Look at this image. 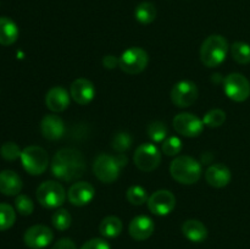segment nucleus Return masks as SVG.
<instances>
[{
	"instance_id": "nucleus-1",
	"label": "nucleus",
	"mask_w": 250,
	"mask_h": 249,
	"mask_svg": "<svg viewBox=\"0 0 250 249\" xmlns=\"http://www.w3.org/2000/svg\"><path fill=\"white\" fill-rule=\"evenodd\" d=\"M87 170L83 154L77 149L63 148L54 155L51 172L61 181H76L82 177Z\"/></svg>"
},
{
	"instance_id": "nucleus-2",
	"label": "nucleus",
	"mask_w": 250,
	"mask_h": 249,
	"mask_svg": "<svg viewBox=\"0 0 250 249\" xmlns=\"http://www.w3.org/2000/svg\"><path fill=\"white\" fill-rule=\"evenodd\" d=\"M229 42L220 34L208 37L200 48V60L207 67H217L226 60Z\"/></svg>"
},
{
	"instance_id": "nucleus-3",
	"label": "nucleus",
	"mask_w": 250,
	"mask_h": 249,
	"mask_svg": "<svg viewBox=\"0 0 250 249\" xmlns=\"http://www.w3.org/2000/svg\"><path fill=\"white\" fill-rule=\"evenodd\" d=\"M170 172L173 180L178 183L194 185L202 176V165L192 156L180 155L171 163Z\"/></svg>"
},
{
	"instance_id": "nucleus-4",
	"label": "nucleus",
	"mask_w": 250,
	"mask_h": 249,
	"mask_svg": "<svg viewBox=\"0 0 250 249\" xmlns=\"http://www.w3.org/2000/svg\"><path fill=\"white\" fill-rule=\"evenodd\" d=\"M21 163L29 175L39 176L48 168V153L38 145H29L22 150Z\"/></svg>"
},
{
	"instance_id": "nucleus-5",
	"label": "nucleus",
	"mask_w": 250,
	"mask_h": 249,
	"mask_svg": "<svg viewBox=\"0 0 250 249\" xmlns=\"http://www.w3.org/2000/svg\"><path fill=\"white\" fill-rule=\"evenodd\" d=\"M149 56L144 49L132 46L122 53L119 59V67L128 75H138L148 66Z\"/></svg>"
},
{
	"instance_id": "nucleus-6",
	"label": "nucleus",
	"mask_w": 250,
	"mask_h": 249,
	"mask_svg": "<svg viewBox=\"0 0 250 249\" xmlns=\"http://www.w3.org/2000/svg\"><path fill=\"white\" fill-rule=\"evenodd\" d=\"M37 199L42 207L55 209L65 203L66 190L60 183L55 181H46L37 189Z\"/></svg>"
},
{
	"instance_id": "nucleus-7",
	"label": "nucleus",
	"mask_w": 250,
	"mask_h": 249,
	"mask_svg": "<svg viewBox=\"0 0 250 249\" xmlns=\"http://www.w3.org/2000/svg\"><path fill=\"white\" fill-rule=\"evenodd\" d=\"M121 166L116 156L109 154H100L93 164V172L95 177L103 183H112L119 178L121 172Z\"/></svg>"
},
{
	"instance_id": "nucleus-8",
	"label": "nucleus",
	"mask_w": 250,
	"mask_h": 249,
	"mask_svg": "<svg viewBox=\"0 0 250 249\" xmlns=\"http://www.w3.org/2000/svg\"><path fill=\"white\" fill-rule=\"evenodd\" d=\"M134 165L144 172H151L161 163V153L153 143H143L136 149L133 156Z\"/></svg>"
},
{
	"instance_id": "nucleus-9",
	"label": "nucleus",
	"mask_w": 250,
	"mask_h": 249,
	"mask_svg": "<svg viewBox=\"0 0 250 249\" xmlns=\"http://www.w3.org/2000/svg\"><path fill=\"white\" fill-rule=\"evenodd\" d=\"M224 90L233 102H246L250 97V82L242 73H229L224 80Z\"/></svg>"
},
{
	"instance_id": "nucleus-10",
	"label": "nucleus",
	"mask_w": 250,
	"mask_h": 249,
	"mask_svg": "<svg viewBox=\"0 0 250 249\" xmlns=\"http://www.w3.org/2000/svg\"><path fill=\"white\" fill-rule=\"evenodd\" d=\"M198 87L192 81H180L171 90V100L178 107H188L198 99Z\"/></svg>"
},
{
	"instance_id": "nucleus-11",
	"label": "nucleus",
	"mask_w": 250,
	"mask_h": 249,
	"mask_svg": "<svg viewBox=\"0 0 250 249\" xmlns=\"http://www.w3.org/2000/svg\"><path fill=\"white\" fill-rule=\"evenodd\" d=\"M204 122L197 115L189 112H182L176 115L173 119V127L176 132L185 137H198L204 129Z\"/></svg>"
},
{
	"instance_id": "nucleus-12",
	"label": "nucleus",
	"mask_w": 250,
	"mask_h": 249,
	"mask_svg": "<svg viewBox=\"0 0 250 249\" xmlns=\"http://www.w3.org/2000/svg\"><path fill=\"white\" fill-rule=\"evenodd\" d=\"M176 207V198L172 192L167 189L156 190L149 197L148 208L153 214L158 216H165L172 212Z\"/></svg>"
},
{
	"instance_id": "nucleus-13",
	"label": "nucleus",
	"mask_w": 250,
	"mask_h": 249,
	"mask_svg": "<svg viewBox=\"0 0 250 249\" xmlns=\"http://www.w3.org/2000/svg\"><path fill=\"white\" fill-rule=\"evenodd\" d=\"M54 238L53 231L44 225H34L24 232L23 241L28 248L43 249L51 243Z\"/></svg>"
},
{
	"instance_id": "nucleus-14",
	"label": "nucleus",
	"mask_w": 250,
	"mask_h": 249,
	"mask_svg": "<svg viewBox=\"0 0 250 249\" xmlns=\"http://www.w3.org/2000/svg\"><path fill=\"white\" fill-rule=\"evenodd\" d=\"M95 195L94 187L88 182H76L67 192L68 202L76 207H84L89 204Z\"/></svg>"
},
{
	"instance_id": "nucleus-15",
	"label": "nucleus",
	"mask_w": 250,
	"mask_h": 249,
	"mask_svg": "<svg viewBox=\"0 0 250 249\" xmlns=\"http://www.w3.org/2000/svg\"><path fill=\"white\" fill-rule=\"evenodd\" d=\"M70 94L72 99L80 105H87L94 99V84L87 78H78L73 81L70 88Z\"/></svg>"
},
{
	"instance_id": "nucleus-16",
	"label": "nucleus",
	"mask_w": 250,
	"mask_h": 249,
	"mask_svg": "<svg viewBox=\"0 0 250 249\" xmlns=\"http://www.w3.org/2000/svg\"><path fill=\"white\" fill-rule=\"evenodd\" d=\"M154 229H155L154 221L149 216H146V215H139V216L134 217L128 227L129 234L136 241H146V239H148L154 233Z\"/></svg>"
},
{
	"instance_id": "nucleus-17",
	"label": "nucleus",
	"mask_w": 250,
	"mask_h": 249,
	"mask_svg": "<svg viewBox=\"0 0 250 249\" xmlns=\"http://www.w3.org/2000/svg\"><path fill=\"white\" fill-rule=\"evenodd\" d=\"M41 131L44 138L58 141L65 134V124L58 115H46L41 122Z\"/></svg>"
},
{
	"instance_id": "nucleus-18",
	"label": "nucleus",
	"mask_w": 250,
	"mask_h": 249,
	"mask_svg": "<svg viewBox=\"0 0 250 249\" xmlns=\"http://www.w3.org/2000/svg\"><path fill=\"white\" fill-rule=\"evenodd\" d=\"M231 170L224 164H214L205 171V180L211 187L224 188L231 182Z\"/></svg>"
},
{
	"instance_id": "nucleus-19",
	"label": "nucleus",
	"mask_w": 250,
	"mask_h": 249,
	"mask_svg": "<svg viewBox=\"0 0 250 249\" xmlns=\"http://www.w3.org/2000/svg\"><path fill=\"white\" fill-rule=\"evenodd\" d=\"M45 104L50 111L61 112L67 109L70 105V94L65 88L56 85L46 93Z\"/></svg>"
},
{
	"instance_id": "nucleus-20",
	"label": "nucleus",
	"mask_w": 250,
	"mask_h": 249,
	"mask_svg": "<svg viewBox=\"0 0 250 249\" xmlns=\"http://www.w3.org/2000/svg\"><path fill=\"white\" fill-rule=\"evenodd\" d=\"M22 180L15 171L4 170L0 172V193L4 195H17L22 189Z\"/></svg>"
},
{
	"instance_id": "nucleus-21",
	"label": "nucleus",
	"mask_w": 250,
	"mask_h": 249,
	"mask_svg": "<svg viewBox=\"0 0 250 249\" xmlns=\"http://www.w3.org/2000/svg\"><path fill=\"white\" fill-rule=\"evenodd\" d=\"M182 232L189 241L199 243L207 239L208 229L199 220H187L182 225Z\"/></svg>"
},
{
	"instance_id": "nucleus-22",
	"label": "nucleus",
	"mask_w": 250,
	"mask_h": 249,
	"mask_svg": "<svg viewBox=\"0 0 250 249\" xmlns=\"http://www.w3.org/2000/svg\"><path fill=\"white\" fill-rule=\"evenodd\" d=\"M19 38V27L9 17H0V44L11 45Z\"/></svg>"
},
{
	"instance_id": "nucleus-23",
	"label": "nucleus",
	"mask_w": 250,
	"mask_h": 249,
	"mask_svg": "<svg viewBox=\"0 0 250 249\" xmlns=\"http://www.w3.org/2000/svg\"><path fill=\"white\" fill-rule=\"evenodd\" d=\"M124 225L116 216H106L102 220L99 225V232L103 237L106 238H116L121 234Z\"/></svg>"
},
{
	"instance_id": "nucleus-24",
	"label": "nucleus",
	"mask_w": 250,
	"mask_h": 249,
	"mask_svg": "<svg viewBox=\"0 0 250 249\" xmlns=\"http://www.w3.org/2000/svg\"><path fill=\"white\" fill-rule=\"evenodd\" d=\"M134 17L142 24H149L156 19V7L153 2L143 1L137 5Z\"/></svg>"
},
{
	"instance_id": "nucleus-25",
	"label": "nucleus",
	"mask_w": 250,
	"mask_h": 249,
	"mask_svg": "<svg viewBox=\"0 0 250 249\" xmlns=\"http://www.w3.org/2000/svg\"><path fill=\"white\" fill-rule=\"evenodd\" d=\"M232 58L241 65L250 63V45L246 42H234L231 46Z\"/></svg>"
},
{
	"instance_id": "nucleus-26",
	"label": "nucleus",
	"mask_w": 250,
	"mask_h": 249,
	"mask_svg": "<svg viewBox=\"0 0 250 249\" xmlns=\"http://www.w3.org/2000/svg\"><path fill=\"white\" fill-rule=\"evenodd\" d=\"M16 221V212L11 205L0 203V231H6L14 226Z\"/></svg>"
},
{
	"instance_id": "nucleus-27",
	"label": "nucleus",
	"mask_w": 250,
	"mask_h": 249,
	"mask_svg": "<svg viewBox=\"0 0 250 249\" xmlns=\"http://www.w3.org/2000/svg\"><path fill=\"white\" fill-rule=\"evenodd\" d=\"M126 198L132 205H143L148 203V193L142 186H132L126 193Z\"/></svg>"
},
{
	"instance_id": "nucleus-28",
	"label": "nucleus",
	"mask_w": 250,
	"mask_h": 249,
	"mask_svg": "<svg viewBox=\"0 0 250 249\" xmlns=\"http://www.w3.org/2000/svg\"><path fill=\"white\" fill-rule=\"evenodd\" d=\"M146 132H148L149 138L153 142H156V143L164 142L167 137V127L161 121L151 122L148 128H146Z\"/></svg>"
},
{
	"instance_id": "nucleus-29",
	"label": "nucleus",
	"mask_w": 250,
	"mask_h": 249,
	"mask_svg": "<svg viewBox=\"0 0 250 249\" xmlns=\"http://www.w3.org/2000/svg\"><path fill=\"white\" fill-rule=\"evenodd\" d=\"M51 221H53L54 227L59 231H65L68 227L71 226V222H72V217H71L70 212L66 209H58L54 212L53 217H51Z\"/></svg>"
},
{
	"instance_id": "nucleus-30",
	"label": "nucleus",
	"mask_w": 250,
	"mask_h": 249,
	"mask_svg": "<svg viewBox=\"0 0 250 249\" xmlns=\"http://www.w3.org/2000/svg\"><path fill=\"white\" fill-rule=\"evenodd\" d=\"M226 121V114L221 109H212L203 117V122L208 127H220Z\"/></svg>"
},
{
	"instance_id": "nucleus-31",
	"label": "nucleus",
	"mask_w": 250,
	"mask_h": 249,
	"mask_svg": "<svg viewBox=\"0 0 250 249\" xmlns=\"http://www.w3.org/2000/svg\"><path fill=\"white\" fill-rule=\"evenodd\" d=\"M132 145V137L126 132H120L114 136L111 141V146L114 150L119 151V153H124V151L128 150Z\"/></svg>"
},
{
	"instance_id": "nucleus-32",
	"label": "nucleus",
	"mask_w": 250,
	"mask_h": 249,
	"mask_svg": "<svg viewBox=\"0 0 250 249\" xmlns=\"http://www.w3.org/2000/svg\"><path fill=\"white\" fill-rule=\"evenodd\" d=\"M161 150L167 156H175L182 150V141L178 137H168L163 142Z\"/></svg>"
},
{
	"instance_id": "nucleus-33",
	"label": "nucleus",
	"mask_w": 250,
	"mask_h": 249,
	"mask_svg": "<svg viewBox=\"0 0 250 249\" xmlns=\"http://www.w3.org/2000/svg\"><path fill=\"white\" fill-rule=\"evenodd\" d=\"M15 208L19 211V214L23 215V216H28L34 210V205L32 199L24 194L17 195L16 199H15Z\"/></svg>"
},
{
	"instance_id": "nucleus-34",
	"label": "nucleus",
	"mask_w": 250,
	"mask_h": 249,
	"mask_svg": "<svg viewBox=\"0 0 250 249\" xmlns=\"http://www.w3.org/2000/svg\"><path fill=\"white\" fill-rule=\"evenodd\" d=\"M22 150L20 149V146L17 145L14 142H7V143H4L0 148V155L5 159V160L14 161L16 159L21 158Z\"/></svg>"
},
{
	"instance_id": "nucleus-35",
	"label": "nucleus",
	"mask_w": 250,
	"mask_h": 249,
	"mask_svg": "<svg viewBox=\"0 0 250 249\" xmlns=\"http://www.w3.org/2000/svg\"><path fill=\"white\" fill-rule=\"evenodd\" d=\"M81 249H111L110 248V244L107 243L105 239L102 238H93L89 239L88 242H85Z\"/></svg>"
},
{
	"instance_id": "nucleus-36",
	"label": "nucleus",
	"mask_w": 250,
	"mask_h": 249,
	"mask_svg": "<svg viewBox=\"0 0 250 249\" xmlns=\"http://www.w3.org/2000/svg\"><path fill=\"white\" fill-rule=\"evenodd\" d=\"M53 249H77L76 244L70 238H61L54 244Z\"/></svg>"
},
{
	"instance_id": "nucleus-37",
	"label": "nucleus",
	"mask_w": 250,
	"mask_h": 249,
	"mask_svg": "<svg viewBox=\"0 0 250 249\" xmlns=\"http://www.w3.org/2000/svg\"><path fill=\"white\" fill-rule=\"evenodd\" d=\"M103 65H104L105 68H109V70H112L116 66H119V59L114 55H106L103 59Z\"/></svg>"
},
{
	"instance_id": "nucleus-38",
	"label": "nucleus",
	"mask_w": 250,
	"mask_h": 249,
	"mask_svg": "<svg viewBox=\"0 0 250 249\" xmlns=\"http://www.w3.org/2000/svg\"><path fill=\"white\" fill-rule=\"evenodd\" d=\"M116 159H117V161H119V164L121 167H124L125 165H127V158L124 155V154H120V155H117Z\"/></svg>"
}]
</instances>
